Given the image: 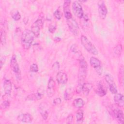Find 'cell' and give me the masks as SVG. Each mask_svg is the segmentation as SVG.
Returning <instances> with one entry per match:
<instances>
[{"label":"cell","mask_w":124,"mask_h":124,"mask_svg":"<svg viewBox=\"0 0 124 124\" xmlns=\"http://www.w3.org/2000/svg\"><path fill=\"white\" fill-rule=\"evenodd\" d=\"M76 117L77 122L78 123H81L83 118V111L81 109H78L76 112Z\"/></svg>","instance_id":"44dd1931"},{"label":"cell","mask_w":124,"mask_h":124,"mask_svg":"<svg viewBox=\"0 0 124 124\" xmlns=\"http://www.w3.org/2000/svg\"><path fill=\"white\" fill-rule=\"evenodd\" d=\"M53 15H54V16L56 17V18H57V19H59V20L61 19L62 17V14L61 13V12L58 9L56 10L54 12Z\"/></svg>","instance_id":"f546056e"},{"label":"cell","mask_w":124,"mask_h":124,"mask_svg":"<svg viewBox=\"0 0 124 124\" xmlns=\"http://www.w3.org/2000/svg\"><path fill=\"white\" fill-rule=\"evenodd\" d=\"M66 123L67 124H71L73 120V116L72 114H70L66 118Z\"/></svg>","instance_id":"1f68e13d"},{"label":"cell","mask_w":124,"mask_h":124,"mask_svg":"<svg viewBox=\"0 0 124 124\" xmlns=\"http://www.w3.org/2000/svg\"><path fill=\"white\" fill-rule=\"evenodd\" d=\"M114 115L117 121L120 124H123L124 123V113L122 110L115 108L113 110Z\"/></svg>","instance_id":"9a60e30c"},{"label":"cell","mask_w":124,"mask_h":124,"mask_svg":"<svg viewBox=\"0 0 124 124\" xmlns=\"http://www.w3.org/2000/svg\"><path fill=\"white\" fill-rule=\"evenodd\" d=\"M10 65L12 70L16 75L17 78L19 79V78H20V71L19 65L17 62L16 56L15 55H14L11 59Z\"/></svg>","instance_id":"52a82bcc"},{"label":"cell","mask_w":124,"mask_h":124,"mask_svg":"<svg viewBox=\"0 0 124 124\" xmlns=\"http://www.w3.org/2000/svg\"><path fill=\"white\" fill-rule=\"evenodd\" d=\"M48 30L49 31V32L53 33L55 32V31L56 30V27L54 26V25H51L49 26V27L48 28Z\"/></svg>","instance_id":"836d02e7"},{"label":"cell","mask_w":124,"mask_h":124,"mask_svg":"<svg viewBox=\"0 0 124 124\" xmlns=\"http://www.w3.org/2000/svg\"><path fill=\"white\" fill-rule=\"evenodd\" d=\"M53 68L54 70H56L57 69H58L60 67V65H59V63L58 62H56L54 63V64L53 65Z\"/></svg>","instance_id":"e575fe53"},{"label":"cell","mask_w":124,"mask_h":124,"mask_svg":"<svg viewBox=\"0 0 124 124\" xmlns=\"http://www.w3.org/2000/svg\"><path fill=\"white\" fill-rule=\"evenodd\" d=\"M3 88L4 91L6 94L9 95L10 94L12 89V83L10 80L9 79H5L3 82Z\"/></svg>","instance_id":"e0dca14e"},{"label":"cell","mask_w":124,"mask_h":124,"mask_svg":"<svg viewBox=\"0 0 124 124\" xmlns=\"http://www.w3.org/2000/svg\"><path fill=\"white\" fill-rule=\"evenodd\" d=\"M44 94V89L43 87H40L38 88L36 93L35 94V97L37 100L41 99Z\"/></svg>","instance_id":"7402d4cb"},{"label":"cell","mask_w":124,"mask_h":124,"mask_svg":"<svg viewBox=\"0 0 124 124\" xmlns=\"http://www.w3.org/2000/svg\"><path fill=\"white\" fill-rule=\"evenodd\" d=\"M56 80L58 83L59 84H65L68 80L67 76L65 73L62 71H60L56 75Z\"/></svg>","instance_id":"7c38bea8"},{"label":"cell","mask_w":124,"mask_h":124,"mask_svg":"<svg viewBox=\"0 0 124 124\" xmlns=\"http://www.w3.org/2000/svg\"><path fill=\"white\" fill-rule=\"evenodd\" d=\"M62 101L60 98H56L55 99H54L53 100V104L55 105H59L60 104H61Z\"/></svg>","instance_id":"d6a6232c"},{"label":"cell","mask_w":124,"mask_h":124,"mask_svg":"<svg viewBox=\"0 0 124 124\" xmlns=\"http://www.w3.org/2000/svg\"><path fill=\"white\" fill-rule=\"evenodd\" d=\"M43 26L42 20L40 19H37L31 27V31L33 33L34 36L38 37L40 34L41 29Z\"/></svg>","instance_id":"ba28073f"},{"label":"cell","mask_w":124,"mask_h":124,"mask_svg":"<svg viewBox=\"0 0 124 124\" xmlns=\"http://www.w3.org/2000/svg\"><path fill=\"white\" fill-rule=\"evenodd\" d=\"M92 88V85L90 83H84L82 87V91L85 95H88L91 89Z\"/></svg>","instance_id":"d6986e66"},{"label":"cell","mask_w":124,"mask_h":124,"mask_svg":"<svg viewBox=\"0 0 124 124\" xmlns=\"http://www.w3.org/2000/svg\"><path fill=\"white\" fill-rule=\"evenodd\" d=\"M72 7L74 15L77 17L79 18H82L84 16V13L82 7L80 4L78 2L75 1L73 2Z\"/></svg>","instance_id":"5b68a950"},{"label":"cell","mask_w":124,"mask_h":124,"mask_svg":"<svg viewBox=\"0 0 124 124\" xmlns=\"http://www.w3.org/2000/svg\"><path fill=\"white\" fill-rule=\"evenodd\" d=\"M114 100L116 105L119 107H123L124 104V95L122 93H116L114 96Z\"/></svg>","instance_id":"2e32d148"},{"label":"cell","mask_w":124,"mask_h":124,"mask_svg":"<svg viewBox=\"0 0 124 124\" xmlns=\"http://www.w3.org/2000/svg\"><path fill=\"white\" fill-rule=\"evenodd\" d=\"M79 68L78 73V85H83L87 74V63L84 58L79 57Z\"/></svg>","instance_id":"7a4b0ae2"},{"label":"cell","mask_w":124,"mask_h":124,"mask_svg":"<svg viewBox=\"0 0 124 124\" xmlns=\"http://www.w3.org/2000/svg\"><path fill=\"white\" fill-rule=\"evenodd\" d=\"M70 0H65L63 4V11L65 17L66 19H69L72 17V15L70 9Z\"/></svg>","instance_id":"4fadbf2b"},{"label":"cell","mask_w":124,"mask_h":124,"mask_svg":"<svg viewBox=\"0 0 124 124\" xmlns=\"http://www.w3.org/2000/svg\"><path fill=\"white\" fill-rule=\"evenodd\" d=\"M34 35L31 30H25L22 33L21 43L23 47L25 49H29L34 40Z\"/></svg>","instance_id":"6da1fadb"},{"label":"cell","mask_w":124,"mask_h":124,"mask_svg":"<svg viewBox=\"0 0 124 124\" xmlns=\"http://www.w3.org/2000/svg\"><path fill=\"white\" fill-rule=\"evenodd\" d=\"M90 63L91 65L95 70L96 73L101 75L102 73V68L100 61L96 58L91 57L90 59Z\"/></svg>","instance_id":"8992f818"},{"label":"cell","mask_w":124,"mask_h":124,"mask_svg":"<svg viewBox=\"0 0 124 124\" xmlns=\"http://www.w3.org/2000/svg\"><path fill=\"white\" fill-rule=\"evenodd\" d=\"M67 20V23L68 28L72 33L78 35L79 33V27L77 21L73 17Z\"/></svg>","instance_id":"277c9868"},{"label":"cell","mask_w":124,"mask_h":124,"mask_svg":"<svg viewBox=\"0 0 124 124\" xmlns=\"http://www.w3.org/2000/svg\"><path fill=\"white\" fill-rule=\"evenodd\" d=\"M122 46L121 45H118L114 49V52L115 54L117 56H120L122 52Z\"/></svg>","instance_id":"cb8c5ba5"},{"label":"cell","mask_w":124,"mask_h":124,"mask_svg":"<svg viewBox=\"0 0 124 124\" xmlns=\"http://www.w3.org/2000/svg\"><path fill=\"white\" fill-rule=\"evenodd\" d=\"M72 97V95L71 91L68 89L66 90V91H65V92L64 93V99L66 100H69L71 99Z\"/></svg>","instance_id":"83f0119b"},{"label":"cell","mask_w":124,"mask_h":124,"mask_svg":"<svg viewBox=\"0 0 124 124\" xmlns=\"http://www.w3.org/2000/svg\"><path fill=\"white\" fill-rule=\"evenodd\" d=\"M11 16L13 18V19L15 21H18L21 18V15L18 11L16 10L14 12H12V14L11 15Z\"/></svg>","instance_id":"603a6c76"},{"label":"cell","mask_w":124,"mask_h":124,"mask_svg":"<svg viewBox=\"0 0 124 124\" xmlns=\"http://www.w3.org/2000/svg\"><path fill=\"white\" fill-rule=\"evenodd\" d=\"M0 42L2 45H4L6 42V34L4 30H1L0 32Z\"/></svg>","instance_id":"484cf974"},{"label":"cell","mask_w":124,"mask_h":124,"mask_svg":"<svg viewBox=\"0 0 124 124\" xmlns=\"http://www.w3.org/2000/svg\"><path fill=\"white\" fill-rule=\"evenodd\" d=\"M10 106V103L7 100L3 101L0 104V108L1 109H5L9 107Z\"/></svg>","instance_id":"f1b7e54d"},{"label":"cell","mask_w":124,"mask_h":124,"mask_svg":"<svg viewBox=\"0 0 124 124\" xmlns=\"http://www.w3.org/2000/svg\"><path fill=\"white\" fill-rule=\"evenodd\" d=\"M84 101L81 98L75 99L73 102V105L77 108H81L84 105Z\"/></svg>","instance_id":"ffe728a7"},{"label":"cell","mask_w":124,"mask_h":124,"mask_svg":"<svg viewBox=\"0 0 124 124\" xmlns=\"http://www.w3.org/2000/svg\"><path fill=\"white\" fill-rule=\"evenodd\" d=\"M98 14L100 18L104 19L106 18L107 13L108 9L103 1H99L98 3Z\"/></svg>","instance_id":"30bf717a"},{"label":"cell","mask_w":124,"mask_h":124,"mask_svg":"<svg viewBox=\"0 0 124 124\" xmlns=\"http://www.w3.org/2000/svg\"><path fill=\"white\" fill-rule=\"evenodd\" d=\"M55 81L53 78L51 77L48 80L47 84V88L46 90L47 94L49 97H51L53 96L55 93Z\"/></svg>","instance_id":"8fae6325"},{"label":"cell","mask_w":124,"mask_h":124,"mask_svg":"<svg viewBox=\"0 0 124 124\" xmlns=\"http://www.w3.org/2000/svg\"><path fill=\"white\" fill-rule=\"evenodd\" d=\"M39 111L42 118L46 120L48 116L49 108L47 104L45 102H42L39 106Z\"/></svg>","instance_id":"9c48e42d"},{"label":"cell","mask_w":124,"mask_h":124,"mask_svg":"<svg viewBox=\"0 0 124 124\" xmlns=\"http://www.w3.org/2000/svg\"><path fill=\"white\" fill-rule=\"evenodd\" d=\"M109 89L110 92L113 94H116L117 93V88L115 83L109 85Z\"/></svg>","instance_id":"4316f807"},{"label":"cell","mask_w":124,"mask_h":124,"mask_svg":"<svg viewBox=\"0 0 124 124\" xmlns=\"http://www.w3.org/2000/svg\"><path fill=\"white\" fill-rule=\"evenodd\" d=\"M80 42L82 45L88 52L93 55L98 54L97 49L87 37L82 35L80 37Z\"/></svg>","instance_id":"3957f363"},{"label":"cell","mask_w":124,"mask_h":124,"mask_svg":"<svg viewBox=\"0 0 124 124\" xmlns=\"http://www.w3.org/2000/svg\"><path fill=\"white\" fill-rule=\"evenodd\" d=\"M105 80L109 85L114 84L113 77L109 74H107L105 76Z\"/></svg>","instance_id":"d4e9b609"},{"label":"cell","mask_w":124,"mask_h":124,"mask_svg":"<svg viewBox=\"0 0 124 124\" xmlns=\"http://www.w3.org/2000/svg\"><path fill=\"white\" fill-rule=\"evenodd\" d=\"M96 93L101 97L104 96L106 94V90L101 82H99L97 85V89H96Z\"/></svg>","instance_id":"ac0fdd59"},{"label":"cell","mask_w":124,"mask_h":124,"mask_svg":"<svg viewBox=\"0 0 124 124\" xmlns=\"http://www.w3.org/2000/svg\"><path fill=\"white\" fill-rule=\"evenodd\" d=\"M30 71L32 72H37L38 71V67L36 64L33 63L30 66Z\"/></svg>","instance_id":"4dcf8cb0"},{"label":"cell","mask_w":124,"mask_h":124,"mask_svg":"<svg viewBox=\"0 0 124 124\" xmlns=\"http://www.w3.org/2000/svg\"><path fill=\"white\" fill-rule=\"evenodd\" d=\"M32 116L29 113H24L19 115L17 117V120L23 123H31L32 121Z\"/></svg>","instance_id":"5bb4252c"}]
</instances>
